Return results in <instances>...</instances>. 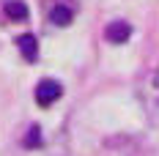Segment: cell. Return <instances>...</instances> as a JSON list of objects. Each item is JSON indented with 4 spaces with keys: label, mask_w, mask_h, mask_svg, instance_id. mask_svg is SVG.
<instances>
[{
    "label": "cell",
    "mask_w": 159,
    "mask_h": 156,
    "mask_svg": "<svg viewBox=\"0 0 159 156\" xmlns=\"http://www.w3.org/2000/svg\"><path fill=\"white\" fill-rule=\"evenodd\" d=\"M61 93H63V88H61V82H55V79H41V82L36 85V101H39L41 107L55 104V99H61Z\"/></svg>",
    "instance_id": "1"
},
{
    "label": "cell",
    "mask_w": 159,
    "mask_h": 156,
    "mask_svg": "<svg viewBox=\"0 0 159 156\" xmlns=\"http://www.w3.org/2000/svg\"><path fill=\"white\" fill-rule=\"evenodd\" d=\"M129 36H132V28H129V22H110L107 25V30H104V38L110 41V44H124Z\"/></svg>",
    "instance_id": "2"
},
{
    "label": "cell",
    "mask_w": 159,
    "mask_h": 156,
    "mask_svg": "<svg viewBox=\"0 0 159 156\" xmlns=\"http://www.w3.org/2000/svg\"><path fill=\"white\" fill-rule=\"evenodd\" d=\"M16 47H19V52H22L25 60H36V58H39V38H36L33 33H22V36L16 38Z\"/></svg>",
    "instance_id": "3"
},
{
    "label": "cell",
    "mask_w": 159,
    "mask_h": 156,
    "mask_svg": "<svg viewBox=\"0 0 159 156\" xmlns=\"http://www.w3.org/2000/svg\"><path fill=\"white\" fill-rule=\"evenodd\" d=\"M71 8L69 6H55L52 11H49V22L52 25H58V28H66V25H71Z\"/></svg>",
    "instance_id": "4"
},
{
    "label": "cell",
    "mask_w": 159,
    "mask_h": 156,
    "mask_svg": "<svg viewBox=\"0 0 159 156\" xmlns=\"http://www.w3.org/2000/svg\"><path fill=\"white\" fill-rule=\"evenodd\" d=\"M145 96H148V107L159 104V69L148 77V82H145Z\"/></svg>",
    "instance_id": "5"
},
{
    "label": "cell",
    "mask_w": 159,
    "mask_h": 156,
    "mask_svg": "<svg viewBox=\"0 0 159 156\" xmlns=\"http://www.w3.org/2000/svg\"><path fill=\"white\" fill-rule=\"evenodd\" d=\"M6 14L11 16V19H16V22H25V19H28V6L19 3V0H11V3L6 6Z\"/></svg>",
    "instance_id": "6"
},
{
    "label": "cell",
    "mask_w": 159,
    "mask_h": 156,
    "mask_svg": "<svg viewBox=\"0 0 159 156\" xmlns=\"http://www.w3.org/2000/svg\"><path fill=\"white\" fill-rule=\"evenodd\" d=\"M25 145H28V148H39V145H41V129H39V126H30V131H28V137H25Z\"/></svg>",
    "instance_id": "7"
}]
</instances>
